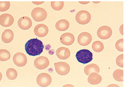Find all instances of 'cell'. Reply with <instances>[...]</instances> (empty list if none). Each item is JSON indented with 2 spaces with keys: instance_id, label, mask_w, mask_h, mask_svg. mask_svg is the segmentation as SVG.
<instances>
[{
  "instance_id": "cell-4",
  "label": "cell",
  "mask_w": 125,
  "mask_h": 87,
  "mask_svg": "<svg viewBox=\"0 0 125 87\" xmlns=\"http://www.w3.org/2000/svg\"><path fill=\"white\" fill-rule=\"evenodd\" d=\"M48 14L44 9L37 7L34 8L31 12V16L33 19L36 22H41L45 20Z\"/></svg>"
},
{
  "instance_id": "cell-32",
  "label": "cell",
  "mask_w": 125,
  "mask_h": 87,
  "mask_svg": "<svg viewBox=\"0 0 125 87\" xmlns=\"http://www.w3.org/2000/svg\"><path fill=\"white\" fill-rule=\"evenodd\" d=\"M79 3L82 4V5H87L90 3V2H79Z\"/></svg>"
},
{
  "instance_id": "cell-16",
  "label": "cell",
  "mask_w": 125,
  "mask_h": 87,
  "mask_svg": "<svg viewBox=\"0 0 125 87\" xmlns=\"http://www.w3.org/2000/svg\"><path fill=\"white\" fill-rule=\"evenodd\" d=\"M69 22L66 19H60L55 24L56 29L59 31H65L69 27Z\"/></svg>"
},
{
  "instance_id": "cell-35",
  "label": "cell",
  "mask_w": 125,
  "mask_h": 87,
  "mask_svg": "<svg viewBox=\"0 0 125 87\" xmlns=\"http://www.w3.org/2000/svg\"></svg>"
},
{
  "instance_id": "cell-24",
  "label": "cell",
  "mask_w": 125,
  "mask_h": 87,
  "mask_svg": "<svg viewBox=\"0 0 125 87\" xmlns=\"http://www.w3.org/2000/svg\"><path fill=\"white\" fill-rule=\"evenodd\" d=\"M64 3L63 2H52L51 3L52 9L56 11L61 10L64 7Z\"/></svg>"
},
{
  "instance_id": "cell-12",
  "label": "cell",
  "mask_w": 125,
  "mask_h": 87,
  "mask_svg": "<svg viewBox=\"0 0 125 87\" xmlns=\"http://www.w3.org/2000/svg\"><path fill=\"white\" fill-rule=\"evenodd\" d=\"M18 25L21 29L27 30L32 27V21L29 17L23 16L19 19Z\"/></svg>"
},
{
  "instance_id": "cell-34",
  "label": "cell",
  "mask_w": 125,
  "mask_h": 87,
  "mask_svg": "<svg viewBox=\"0 0 125 87\" xmlns=\"http://www.w3.org/2000/svg\"><path fill=\"white\" fill-rule=\"evenodd\" d=\"M94 3H95V4H97V3H99L100 2H94Z\"/></svg>"
},
{
  "instance_id": "cell-23",
  "label": "cell",
  "mask_w": 125,
  "mask_h": 87,
  "mask_svg": "<svg viewBox=\"0 0 125 87\" xmlns=\"http://www.w3.org/2000/svg\"><path fill=\"white\" fill-rule=\"evenodd\" d=\"M17 71L12 68H9L6 72V75L8 78L10 80H14L16 79L17 77Z\"/></svg>"
},
{
  "instance_id": "cell-7",
  "label": "cell",
  "mask_w": 125,
  "mask_h": 87,
  "mask_svg": "<svg viewBox=\"0 0 125 87\" xmlns=\"http://www.w3.org/2000/svg\"><path fill=\"white\" fill-rule=\"evenodd\" d=\"M50 65V61L49 59L44 56H41L35 59L34 62V66L39 69L43 70L47 68Z\"/></svg>"
},
{
  "instance_id": "cell-25",
  "label": "cell",
  "mask_w": 125,
  "mask_h": 87,
  "mask_svg": "<svg viewBox=\"0 0 125 87\" xmlns=\"http://www.w3.org/2000/svg\"><path fill=\"white\" fill-rule=\"evenodd\" d=\"M10 6V2H0V11L4 12L8 11Z\"/></svg>"
},
{
  "instance_id": "cell-14",
  "label": "cell",
  "mask_w": 125,
  "mask_h": 87,
  "mask_svg": "<svg viewBox=\"0 0 125 87\" xmlns=\"http://www.w3.org/2000/svg\"><path fill=\"white\" fill-rule=\"evenodd\" d=\"M60 41L62 44L66 46L72 45L75 41V37L72 33H65L60 36Z\"/></svg>"
},
{
  "instance_id": "cell-18",
  "label": "cell",
  "mask_w": 125,
  "mask_h": 87,
  "mask_svg": "<svg viewBox=\"0 0 125 87\" xmlns=\"http://www.w3.org/2000/svg\"><path fill=\"white\" fill-rule=\"evenodd\" d=\"M99 72L100 69L99 66L97 64L94 63H92L88 65L84 68V73L87 76H89L92 73H96L98 74Z\"/></svg>"
},
{
  "instance_id": "cell-22",
  "label": "cell",
  "mask_w": 125,
  "mask_h": 87,
  "mask_svg": "<svg viewBox=\"0 0 125 87\" xmlns=\"http://www.w3.org/2000/svg\"><path fill=\"white\" fill-rule=\"evenodd\" d=\"M11 55L10 52L5 49L0 50V61H6L9 60Z\"/></svg>"
},
{
  "instance_id": "cell-26",
  "label": "cell",
  "mask_w": 125,
  "mask_h": 87,
  "mask_svg": "<svg viewBox=\"0 0 125 87\" xmlns=\"http://www.w3.org/2000/svg\"><path fill=\"white\" fill-rule=\"evenodd\" d=\"M115 48L116 49L120 52H123L124 51V39H121L118 40L115 44Z\"/></svg>"
},
{
  "instance_id": "cell-28",
  "label": "cell",
  "mask_w": 125,
  "mask_h": 87,
  "mask_svg": "<svg viewBox=\"0 0 125 87\" xmlns=\"http://www.w3.org/2000/svg\"><path fill=\"white\" fill-rule=\"evenodd\" d=\"M119 31H120V33L122 35H124V25L123 24H122L120 26V28H119Z\"/></svg>"
},
{
  "instance_id": "cell-15",
  "label": "cell",
  "mask_w": 125,
  "mask_h": 87,
  "mask_svg": "<svg viewBox=\"0 0 125 87\" xmlns=\"http://www.w3.org/2000/svg\"><path fill=\"white\" fill-rule=\"evenodd\" d=\"M55 54L57 57L61 60L68 59L71 54L69 49L65 47H60L58 48L56 51Z\"/></svg>"
},
{
  "instance_id": "cell-11",
  "label": "cell",
  "mask_w": 125,
  "mask_h": 87,
  "mask_svg": "<svg viewBox=\"0 0 125 87\" xmlns=\"http://www.w3.org/2000/svg\"><path fill=\"white\" fill-rule=\"evenodd\" d=\"M14 22V18L10 14L5 13L0 16V25L8 27L11 26Z\"/></svg>"
},
{
  "instance_id": "cell-21",
  "label": "cell",
  "mask_w": 125,
  "mask_h": 87,
  "mask_svg": "<svg viewBox=\"0 0 125 87\" xmlns=\"http://www.w3.org/2000/svg\"><path fill=\"white\" fill-rule=\"evenodd\" d=\"M114 79L118 82L124 81V71L121 69H117L113 73Z\"/></svg>"
},
{
  "instance_id": "cell-13",
  "label": "cell",
  "mask_w": 125,
  "mask_h": 87,
  "mask_svg": "<svg viewBox=\"0 0 125 87\" xmlns=\"http://www.w3.org/2000/svg\"><path fill=\"white\" fill-rule=\"evenodd\" d=\"M34 32L36 36L43 38L48 35L49 33V28L45 24H39L35 26Z\"/></svg>"
},
{
  "instance_id": "cell-9",
  "label": "cell",
  "mask_w": 125,
  "mask_h": 87,
  "mask_svg": "<svg viewBox=\"0 0 125 87\" xmlns=\"http://www.w3.org/2000/svg\"><path fill=\"white\" fill-rule=\"evenodd\" d=\"M112 35L111 28L108 26H102L97 31V36L102 40H107L111 37Z\"/></svg>"
},
{
  "instance_id": "cell-27",
  "label": "cell",
  "mask_w": 125,
  "mask_h": 87,
  "mask_svg": "<svg viewBox=\"0 0 125 87\" xmlns=\"http://www.w3.org/2000/svg\"><path fill=\"white\" fill-rule=\"evenodd\" d=\"M116 63L118 66L124 67V54H122L117 56L116 59Z\"/></svg>"
},
{
  "instance_id": "cell-8",
  "label": "cell",
  "mask_w": 125,
  "mask_h": 87,
  "mask_svg": "<svg viewBox=\"0 0 125 87\" xmlns=\"http://www.w3.org/2000/svg\"><path fill=\"white\" fill-rule=\"evenodd\" d=\"M13 62L18 67H23L27 63V58L23 53L18 52L14 55Z\"/></svg>"
},
{
  "instance_id": "cell-33",
  "label": "cell",
  "mask_w": 125,
  "mask_h": 87,
  "mask_svg": "<svg viewBox=\"0 0 125 87\" xmlns=\"http://www.w3.org/2000/svg\"><path fill=\"white\" fill-rule=\"evenodd\" d=\"M2 78H3L2 74V73L1 72H0V81H1V80L2 79Z\"/></svg>"
},
{
  "instance_id": "cell-6",
  "label": "cell",
  "mask_w": 125,
  "mask_h": 87,
  "mask_svg": "<svg viewBox=\"0 0 125 87\" xmlns=\"http://www.w3.org/2000/svg\"><path fill=\"white\" fill-rule=\"evenodd\" d=\"M36 81L39 86L41 87H47L52 83V79L49 74L42 73L38 76Z\"/></svg>"
},
{
  "instance_id": "cell-10",
  "label": "cell",
  "mask_w": 125,
  "mask_h": 87,
  "mask_svg": "<svg viewBox=\"0 0 125 87\" xmlns=\"http://www.w3.org/2000/svg\"><path fill=\"white\" fill-rule=\"evenodd\" d=\"M78 43L82 46L89 45L92 41V36L88 32H82L78 37Z\"/></svg>"
},
{
  "instance_id": "cell-17",
  "label": "cell",
  "mask_w": 125,
  "mask_h": 87,
  "mask_svg": "<svg viewBox=\"0 0 125 87\" xmlns=\"http://www.w3.org/2000/svg\"><path fill=\"white\" fill-rule=\"evenodd\" d=\"M14 38V33L10 29H7L5 30L2 35V41L6 44L10 43L12 42Z\"/></svg>"
},
{
  "instance_id": "cell-1",
  "label": "cell",
  "mask_w": 125,
  "mask_h": 87,
  "mask_svg": "<svg viewBox=\"0 0 125 87\" xmlns=\"http://www.w3.org/2000/svg\"><path fill=\"white\" fill-rule=\"evenodd\" d=\"M44 46L41 40L36 38L28 40L25 45L26 53L29 55L35 56L39 55L43 52Z\"/></svg>"
},
{
  "instance_id": "cell-5",
  "label": "cell",
  "mask_w": 125,
  "mask_h": 87,
  "mask_svg": "<svg viewBox=\"0 0 125 87\" xmlns=\"http://www.w3.org/2000/svg\"><path fill=\"white\" fill-rule=\"evenodd\" d=\"M54 68L56 73L61 75L65 76L68 74L70 70L69 65L65 62H55L54 64Z\"/></svg>"
},
{
  "instance_id": "cell-19",
  "label": "cell",
  "mask_w": 125,
  "mask_h": 87,
  "mask_svg": "<svg viewBox=\"0 0 125 87\" xmlns=\"http://www.w3.org/2000/svg\"><path fill=\"white\" fill-rule=\"evenodd\" d=\"M102 81V77L96 73H92L89 75L88 82L93 85L99 84Z\"/></svg>"
},
{
  "instance_id": "cell-29",
  "label": "cell",
  "mask_w": 125,
  "mask_h": 87,
  "mask_svg": "<svg viewBox=\"0 0 125 87\" xmlns=\"http://www.w3.org/2000/svg\"><path fill=\"white\" fill-rule=\"evenodd\" d=\"M32 3L36 5H41L42 4L44 3V2H32Z\"/></svg>"
},
{
  "instance_id": "cell-30",
  "label": "cell",
  "mask_w": 125,
  "mask_h": 87,
  "mask_svg": "<svg viewBox=\"0 0 125 87\" xmlns=\"http://www.w3.org/2000/svg\"><path fill=\"white\" fill-rule=\"evenodd\" d=\"M107 87H120L116 84H110V85H108Z\"/></svg>"
},
{
  "instance_id": "cell-3",
  "label": "cell",
  "mask_w": 125,
  "mask_h": 87,
  "mask_svg": "<svg viewBox=\"0 0 125 87\" xmlns=\"http://www.w3.org/2000/svg\"><path fill=\"white\" fill-rule=\"evenodd\" d=\"M75 19L77 22L79 24L86 25L90 22L91 20V15L90 13L87 11H80L76 14Z\"/></svg>"
},
{
  "instance_id": "cell-31",
  "label": "cell",
  "mask_w": 125,
  "mask_h": 87,
  "mask_svg": "<svg viewBox=\"0 0 125 87\" xmlns=\"http://www.w3.org/2000/svg\"><path fill=\"white\" fill-rule=\"evenodd\" d=\"M62 87H75L71 84H66V85H64Z\"/></svg>"
},
{
  "instance_id": "cell-2",
  "label": "cell",
  "mask_w": 125,
  "mask_h": 87,
  "mask_svg": "<svg viewBox=\"0 0 125 87\" xmlns=\"http://www.w3.org/2000/svg\"><path fill=\"white\" fill-rule=\"evenodd\" d=\"M76 57L78 62L85 64L93 60V55L89 50L84 49L80 50L76 53Z\"/></svg>"
},
{
  "instance_id": "cell-20",
  "label": "cell",
  "mask_w": 125,
  "mask_h": 87,
  "mask_svg": "<svg viewBox=\"0 0 125 87\" xmlns=\"http://www.w3.org/2000/svg\"><path fill=\"white\" fill-rule=\"evenodd\" d=\"M92 49L96 53H100L104 49V45L101 42L96 41L93 43Z\"/></svg>"
}]
</instances>
